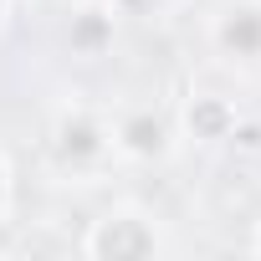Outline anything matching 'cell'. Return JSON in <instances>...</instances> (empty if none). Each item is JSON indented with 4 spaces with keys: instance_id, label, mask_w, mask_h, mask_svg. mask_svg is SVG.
Listing matches in <instances>:
<instances>
[{
    "instance_id": "1",
    "label": "cell",
    "mask_w": 261,
    "mask_h": 261,
    "mask_svg": "<svg viewBox=\"0 0 261 261\" xmlns=\"http://www.w3.org/2000/svg\"><path fill=\"white\" fill-rule=\"evenodd\" d=\"M144 246H149L144 236H113V230L102 236V251H144Z\"/></svg>"
}]
</instances>
